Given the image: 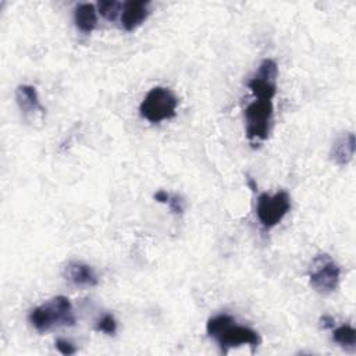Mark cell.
Returning <instances> with one entry per match:
<instances>
[{
	"label": "cell",
	"instance_id": "7c38bea8",
	"mask_svg": "<svg viewBox=\"0 0 356 356\" xmlns=\"http://www.w3.org/2000/svg\"><path fill=\"white\" fill-rule=\"evenodd\" d=\"M74 24L82 33H90L97 25V10L93 4L82 3L74 10Z\"/></svg>",
	"mask_w": 356,
	"mask_h": 356
},
{
	"label": "cell",
	"instance_id": "277c9868",
	"mask_svg": "<svg viewBox=\"0 0 356 356\" xmlns=\"http://www.w3.org/2000/svg\"><path fill=\"white\" fill-rule=\"evenodd\" d=\"M245 115V131L248 139L254 142H263L268 138L273 117H274V107L273 100H254L249 103L243 111Z\"/></svg>",
	"mask_w": 356,
	"mask_h": 356
},
{
	"label": "cell",
	"instance_id": "5bb4252c",
	"mask_svg": "<svg viewBox=\"0 0 356 356\" xmlns=\"http://www.w3.org/2000/svg\"><path fill=\"white\" fill-rule=\"evenodd\" d=\"M122 6H124V3L117 1V0H102L96 4V10L106 19L115 21L117 17L122 11Z\"/></svg>",
	"mask_w": 356,
	"mask_h": 356
},
{
	"label": "cell",
	"instance_id": "52a82bcc",
	"mask_svg": "<svg viewBox=\"0 0 356 356\" xmlns=\"http://www.w3.org/2000/svg\"><path fill=\"white\" fill-rule=\"evenodd\" d=\"M277 76L278 67L277 63L271 58H264L257 72L248 81V88L260 100H273L277 93Z\"/></svg>",
	"mask_w": 356,
	"mask_h": 356
},
{
	"label": "cell",
	"instance_id": "8fae6325",
	"mask_svg": "<svg viewBox=\"0 0 356 356\" xmlns=\"http://www.w3.org/2000/svg\"><path fill=\"white\" fill-rule=\"evenodd\" d=\"M355 134L345 132L338 136L330 150V159L338 165H346L355 156Z\"/></svg>",
	"mask_w": 356,
	"mask_h": 356
},
{
	"label": "cell",
	"instance_id": "e0dca14e",
	"mask_svg": "<svg viewBox=\"0 0 356 356\" xmlns=\"http://www.w3.org/2000/svg\"><path fill=\"white\" fill-rule=\"evenodd\" d=\"M168 207L170 210L174 213V214H182L184 213V209H185V204H184V200L181 196L178 195H170V199H168Z\"/></svg>",
	"mask_w": 356,
	"mask_h": 356
},
{
	"label": "cell",
	"instance_id": "9a60e30c",
	"mask_svg": "<svg viewBox=\"0 0 356 356\" xmlns=\"http://www.w3.org/2000/svg\"><path fill=\"white\" fill-rule=\"evenodd\" d=\"M95 330L104 332L107 335H114L117 332V321L113 314L106 313L103 314L95 324Z\"/></svg>",
	"mask_w": 356,
	"mask_h": 356
},
{
	"label": "cell",
	"instance_id": "9c48e42d",
	"mask_svg": "<svg viewBox=\"0 0 356 356\" xmlns=\"http://www.w3.org/2000/svg\"><path fill=\"white\" fill-rule=\"evenodd\" d=\"M149 15V3L143 0H129L124 3L121 11V25L125 31L136 29Z\"/></svg>",
	"mask_w": 356,
	"mask_h": 356
},
{
	"label": "cell",
	"instance_id": "4fadbf2b",
	"mask_svg": "<svg viewBox=\"0 0 356 356\" xmlns=\"http://www.w3.org/2000/svg\"><path fill=\"white\" fill-rule=\"evenodd\" d=\"M332 339L346 352L356 350V330L349 324H342L332 331Z\"/></svg>",
	"mask_w": 356,
	"mask_h": 356
},
{
	"label": "cell",
	"instance_id": "6da1fadb",
	"mask_svg": "<svg viewBox=\"0 0 356 356\" xmlns=\"http://www.w3.org/2000/svg\"><path fill=\"white\" fill-rule=\"evenodd\" d=\"M206 331L218 345L222 353H228L231 348L241 345H250L253 349L261 342L256 330L235 323V318L229 314L221 313L207 320Z\"/></svg>",
	"mask_w": 356,
	"mask_h": 356
},
{
	"label": "cell",
	"instance_id": "30bf717a",
	"mask_svg": "<svg viewBox=\"0 0 356 356\" xmlns=\"http://www.w3.org/2000/svg\"><path fill=\"white\" fill-rule=\"evenodd\" d=\"M15 100L25 118H29L36 113H44V107L40 104L36 88L32 85H19L15 90Z\"/></svg>",
	"mask_w": 356,
	"mask_h": 356
},
{
	"label": "cell",
	"instance_id": "ba28073f",
	"mask_svg": "<svg viewBox=\"0 0 356 356\" xmlns=\"http://www.w3.org/2000/svg\"><path fill=\"white\" fill-rule=\"evenodd\" d=\"M63 275L76 286H95L99 282L95 270L82 261L67 263L63 268Z\"/></svg>",
	"mask_w": 356,
	"mask_h": 356
},
{
	"label": "cell",
	"instance_id": "8992f818",
	"mask_svg": "<svg viewBox=\"0 0 356 356\" xmlns=\"http://www.w3.org/2000/svg\"><path fill=\"white\" fill-rule=\"evenodd\" d=\"M291 209V197L288 192L280 191L274 195L260 193L256 203V216L259 222L270 229L281 222Z\"/></svg>",
	"mask_w": 356,
	"mask_h": 356
},
{
	"label": "cell",
	"instance_id": "3957f363",
	"mask_svg": "<svg viewBox=\"0 0 356 356\" xmlns=\"http://www.w3.org/2000/svg\"><path fill=\"white\" fill-rule=\"evenodd\" d=\"M177 106L178 99L168 88L154 86L146 93L139 104V114L149 122L159 124L174 118L177 114Z\"/></svg>",
	"mask_w": 356,
	"mask_h": 356
},
{
	"label": "cell",
	"instance_id": "ac0fdd59",
	"mask_svg": "<svg viewBox=\"0 0 356 356\" xmlns=\"http://www.w3.org/2000/svg\"><path fill=\"white\" fill-rule=\"evenodd\" d=\"M334 325H335L334 317H331L328 314H324L320 317V327L323 330H331V328H334Z\"/></svg>",
	"mask_w": 356,
	"mask_h": 356
},
{
	"label": "cell",
	"instance_id": "d6986e66",
	"mask_svg": "<svg viewBox=\"0 0 356 356\" xmlns=\"http://www.w3.org/2000/svg\"><path fill=\"white\" fill-rule=\"evenodd\" d=\"M154 200L156 202H159V203H164V204H167L168 203V199H170V193L168 192H165V191H163V189H160V191H157L156 193H154Z\"/></svg>",
	"mask_w": 356,
	"mask_h": 356
},
{
	"label": "cell",
	"instance_id": "7a4b0ae2",
	"mask_svg": "<svg viewBox=\"0 0 356 356\" xmlns=\"http://www.w3.org/2000/svg\"><path fill=\"white\" fill-rule=\"evenodd\" d=\"M28 320L39 332H46L54 327H72L76 323L72 305L63 295L54 296L40 306L33 307L29 312Z\"/></svg>",
	"mask_w": 356,
	"mask_h": 356
},
{
	"label": "cell",
	"instance_id": "2e32d148",
	"mask_svg": "<svg viewBox=\"0 0 356 356\" xmlns=\"http://www.w3.org/2000/svg\"><path fill=\"white\" fill-rule=\"evenodd\" d=\"M57 350L61 353V355H65V356H70V355H74L76 352V348L72 345V342L64 339V338H57L56 342H54Z\"/></svg>",
	"mask_w": 356,
	"mask_h": 356
},
{
	"label": "cell",
	"instance_id": "5b68a950",
	"mask_svg": "<svg viewBox=\"0 0 356 356\" xmlns=\"http://www.w3.org/2000/svg\"><path fill=\"white\" fill-rule=\"evenodd\" d=\"M339 277L341 267L328 253H320L312 260L309 267V282L316 292L321 295L334 292L338 288Z\"/></svg>",
	"mask_w": 356,
	"mask_h": 356
}]
</instances>
